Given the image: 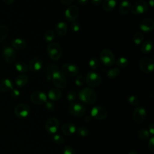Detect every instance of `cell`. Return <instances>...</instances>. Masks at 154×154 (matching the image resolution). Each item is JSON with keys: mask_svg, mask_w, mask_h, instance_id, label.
Wrapping results in <instances>:
<instances>
[{"mask_svg": "<svg viewBox=\"0 0 154 154\" xmlns=\"http://www.w3.org/2000/svg\"><path fill=\"white\" fill-rule=\"evenodd\" d=\"M79 99L84 103L91 105L94 103L97 100L96 93L91 88L86 87L81 90L78 93Z\"/></svg>", "mask_w": 154, "mask_h": 154, "instance_id": "6da1fadb", "label": "cell"}, {"mask_svg": "<svg viewBox=\"0 0 154 154\" xmlns=\"http://www.w3.org/2000/svg\"><path fill=\"white\" fill-rule=\"evenodd\" d=\"M47 52L49 57L54 61L59 60L62 55L61 48L57 43H49L47 46Z\"/></svg>", "mask_w": 154, "mask_h": 154, "instance_id": "7a4b0ae2", "label": "cell"}, {"mask_svg": "<svg viewBox=\"0 0 154 154\" xmlns=\"http://www.w3.org/2000/svg\"><path fill=\"white\" fill-rule=\"evenodd\" d=\"M85 82L91 87H97L102 82V78L97 72L90 71L86 75Z\"/></svg>", "mask_w": 154, "mask_h": 154, "instance_id": "3957f363", "label": "cell"}, {"mask_svg": "<svg viewBox=\"0 0 154 154\" xmlns=\"http://www.w3.org/2000/svg\"><path fill=\"white\" fill-rule=\"evenodd\" d=\"M140 70L145 73H150L154 69V62L153 60L149 57L142 58L138 63Z\"/></svg>", "mask_w": 154, "mask_h": 154, "instance_id": "277c9868", "label": "cell"}, {"mask_svg": "<svg viewBox=\"0 0 154 154\" xmlns=\"http://www.w3.org/2000/svg\"><path fill=\"white\" fill-rule=\"evenodd\" d=\"M51 80L54 85L58 88H64L67 85V80L64 75L59 70L54 73Z\"/></svg>", "mask_w": 154, "mask_h": 154, "instance_id": "5b68a950", "label": "cell"}, {"mask_svg": "<svg viewBox=\"0 0 154 154\" xmlns=\"http://www.w3.org/2000/svg\"><path fill=\"white\" fill-rule=\"evenodd\" d=\"M100 59L102 64L106 66L112 65L116 61L114 54L108 49H105L102 51L100 55Z\"/></svg>", "mask_w": 154, "mask_h": 154, "instance_id": "8992f818", "label": "cell"}, {"mask_svg": "<svg viewBox=\"0 0 154 154\" xmlns=\"http://www.w3.org/2000/svg\"><path fill=\"white\" fill-rule=\"evenodd\" d=\"M69 112L71 115L76 117H81L86 112L85 107L78 102H72L70 103L69 108Z\"/></svg>", "mask_w": 154, "mask_h": 154, "instance_id": "52a82bcc", "label": "cell"}, {"mask_svg": "<svg viewBox=\"0 0 154 154\" xmlns=\"http://www.w3.org/2000/svg\"><path fill=\"white\" fill-rule=\"evenodd\" d=\"M48 97L46 94L42 91H35L33 92L30 96V99L32 103L35 105H40L45 103L47 102Z\"/></svg>", "mask_w": 154, "mask_h": 154, "instance_id": "ba28073f", "label": "cell"}, {"mask_svg": "<svg viewBox=\"0 0 154 154\" xmlns=\"http://www.w3.org/2000/svg\"><path fill=\"white\" fill-rule=\"evenodd\" d=\"M91 116L96 120H103L106 118L108 112L106 109L100 106H95L91 109Z\"/></svg>", "mask_w": 154, "mask_h": 154, "instance_id": "9c48e42d", "label": "cell"}, {"mask_svg": "<svg viewBox=\"0 0 154 154\" xmlns=\"http://www.w3.org/2000/svg\"><path fill=\"white\" fill-rule=\"evenodd\" d=\"M2 57L6 63L9 64L12 63L16 60V52L12 47L5 46L2 51Z\"/></svg>", "mask_w": 154, "mask_h": 154, "instance_id": "30bf717a", "label": "cell"}, {"mask_svg": "<svg viewBox=\"0 0 154 154\" xmlns=\"http://www.w3.org/2000/svg\"><path fill=\"white\" fill-rule=\"evenodd\" d=\"M147 117V112L144 108L139 106L135 108L133 112V119L137 123H141L144 121Z\"/></svg>", "mask_w": 154, "mask_h": 154, "instance_id": "8fae6325", "label": "cell"}, {"mask_svg": "<svg viewBox=\"0 0 154 154\" xmlns=\"http://www.w3.org/2000/svg\"><path fill=\"white\" fill-rule=\"evenodd\" d=\"M79 68L73 64L66 63L61 67V72L66 75L69 76H75L79 73Z\"/></svg>", "mask_w": 154, "mask_h": 154, "instance_id": "7c38bea8", "label": "cell"}, {"mask_svg": "<svg viewBox=\"0 0 154 154\" xmlns=\"http://www.w3.org/2000/svg\"><path fill=\"white\" fill-rule=\"evenodd\" d=\"M148 9L147 3L143 0L137 1L131 7V11L134 14H141L146 12Z\"/></svg>", "mask_w": 154, "mask_h": 154, "instance_id": "4fadbf2b", "label": "cell"}, {"mask_svg": "<svg viewBox=\"0 0 154 154\" xmlns=\"http://www.w3.org/2000/svg\"><path fill=\"white\" fill-rule=\"evenodd\" d=\"M30 112V108L28 105L25 103H19L17 105L14 109V114L20 118L27 117Z\"/></svg>", "mask_w": 154, "mask_h": 154, "instance_id": "5bb4252c", "label": "cell"}, {"mask_svg": "<svg viewBox=\"0 0 154 154\" xmlns=\"http://www.w3.org/2000/svg\"><path fill=\"white\" fill-rule=\"evenodd\" d=\"M59 122L57 118L51 117L48 119L45 124V128L48 132L54 134L57 132L59 128Z\"/></svg>", "mask_w": 154, "mask_h": 154, "instance_id": "9a60e30c", "label": "cell"}, {"mask_svg": "<svg viewBox=\"0 0 154 154\" xmlns=\"http://www.w3.org/2000/svg\"><path fill=\"white\" fill-rule=\"evenodd\" d=\"M79 15V9L75 5L69 7L65 11L66 19L70 22L75 21Z\"/></svg>", "mask_w": 154, "mask_h": 154, "instance_id": "2e32d148", "label": "cell"}, {"mask_svg": "<svg viewBox=\"0 0 154 154\" xmlns=\"http://www.w3.org/2000/svg\"><path fill=\"white\" fill-rule=\"evenodd\" d=\"M140 29L144 32H149L154 29V21L151 19L142 20L139 24Z\"/></svg>", "mask_w": 154, "mask_h": 154, "instance_id": "e0dca14e", "label": "cell"}, {"mask_svg": "<svg viewBox=\"0 0 154 154\" xmlns=\"http://www.w3.org/2000/svg\"><path fill=\"white\" fill-rule=\"evenodd\" d=\"M43 67V62L38 57H34L32 58L29 64V70L32 72H36L40 71Z\"/></svg>", "mask_w": 154, "mask_h": 154, "instance_id": "ac0fdd59", "label": "cell"}, {"mask_svg": "<svg viewBox=\"0 0 154 154\" xmlns=\"http://www.w3.org/2000/svg\"><path fill=\"white\" fill-rule=\"evenodd\" d=\"M13 89L12 81L8 78H5L0 81V92H7Z\"/></svg>", "mask_w": 154, "mask_h": 154, "instance_id": "d6986e66", "label": "cell"}, {"mask_svg": "<svg viewBox=\"0 0 154 154\" xmlns=\"http://www.w3.org/2000/svg\"><path fill=\"white\" fill-rule=\"evenodd\" d=\"M61 132L66 135H70L74 134L76 131V128L75 124L68 123H65L61 126Z\"/></svg>", "mask_w": 154, "mask_h": 154, "instance_id": "ffe728a7", "label": "cell"}, {"mask_svg": "<svg viewBox=\"0 0 154 154\" xmlns=\"http://www.w3.org/2000/svg\"><path fill=\"white\" fill-rule=\"evenodd\" d=\"M131 8V4L128 0H123L120 4L119 5V12L122 15H126L128 13L130 9Z\"/></svg>", "mask_w": 154, "mask_h": 154, "instance_id": "44dd1931", "label": "cell"}, {"mask_svg": "<svg viewBox=\"0 0 154 154\" xmlns=\"http://www.w3.org/2000/svg\"><path fill=\"white\" fill-rule=\"evenodd\" d=\"M11 45L12 48L14 49L21 50L23 49L26 47V43L23 39L20 38H16L13 40L11 42Z\"/></svg>", "mask_w": 154, "mask_h": 154, "instance_id": "7402d4cb", "label": "cell"}, {"mask_svg": "<svg viewBox=\"0 0 154 154\" xmlns=\"http://www.w3.org/2000/svg\"><path fill=\"white\" fill-rule=\"evenodd\" d=\"M68 29L67 24L64 22H59L56 26V31L60 36H64L67 33Z\"/></svg>", "mask_w": 154, "mask_h": 154, "instance_id": "603a6c76", "label": "cell"}, {"mask_svg": "<svg viewBox=\"0 0 154 154\" xmlns=\"http://www.w3.org/2000/svg\"><path fill=\"white\" fill-rule=\"evenodd\" d=\"M61 92L59 89L53 88L50 90L48 93V98L52 101H57L61 98Z\"/></svg>", "mask_w": 154, "mask_h": 154, "instance_id": "cb8c5ba5", "label": "cell"}, {"mask_svg": "<svg viewBox=\"0 0 154 154\" xmlns=\"http://www.w3.org/2000/svg\"><path fill=\"white\" fill-rule=\"evenodd\" d=\"M116 4V0H104L102 2V8L105 11L109 12L114 9Z\"/></svg>", "mask_w": 154, "mask_h": 154, "instance_id": "d4e9b609", "label": "cell"}, {"mask_svg": "<svg viewBox=\"0 0 154 154\" xmlns=\"http://www.w3.org/2000/svg\"><path fill=\"white\" fill-rule=\"evenodd\" d=\"M29 78L26 75L21 74L18 75L15 79V84L18 87L25 86L28 82Z\"/></svg>", "mask_w": 154, "mask_h": 154, "instance_id": "484cf974", "label": "cell"}, {"mask_svg": "<svg viewBox=\"0 0 154 154\" xmlns=\"http://www.w3.org/2000/svg\"><path fill=\"white\" fill-rule=\"evenodd\" d=\"M58 70V67L55 64H49L46 69V75L48 80H51L52 75L54 72Z\"/></svg>", "mask_w": 154, "mask_h": 154, "instance_id": "4316f807", "label": "cell"}, {"mask_svg": "<svg viewBox=\"0 0 154 154\" xmlns=\"http://www.w3.org/2000/svg\"><path fill=\"white\" fill-rule=\"evenodd\" d=\"M153 43L150 40L145 41L141 47V50L144 54H149L153 49Z\"/></svg>", "mask_w": 154, "mask_h": 154, "instance_id": "83f0119b", "label": "cell"}, {"mask_svg": "<svg viewBox=\"0 0 154 154\" xmlns=\"http://www.w3.org/2000/svg\"><path fill=\"white\" fill-rule=\"evenodd\" d=\"M15 69L17 71L20 73H23L28 71V66L27 65L22 62V61H18L15 64Z\"/></svg>", "mask_w": 154, "mask_h": 154, "instance_id": "f1b7e54d", "label": "cell"}, {"mask_svg": "<svg viewBox=\"0 0 154 154\" xmlns=\"http://www.w3.org/2000/svg\"><path fill=\"white\" fill-rule=\"evenodd\" d=\"M121 73L120 70L119 68H112L109 69L106 72V76L111 79H114L117 77Z\"/></svg>", "mask_w": 154, "mask_h": 154, "instance_id": "f546056e", "label": "cell"}, {"mask_svg": "<svg viewBox=\"0 0 154 154\" xmlns=\"http://www.w3.org/2000/svg\"><path fill=\"white\" fill-rule=\"evenodd\" d=\"M8 32V28L5 25H0V43L2 42L7 37Z\"/></svg>", "mask_w": 154, "mask_h": 154, "instance_id": "4dcf8cb0", "label": "cell"}, {"mask_svg": "<svg viewBox=\"0 0 154 154\" xmlns=\"http://www.w3.org/2000/svg\"><path fill=\"white\" fill-rule=\"evenodd\" d=\"M137 135L140 139L142 140H146L149 138L150 133L146 129H141L138 131Z\"/></svg>", "mask_w": 154, "mask_h": 154, "instance_id": "1f68e13d", "label": "cell"}, {"mask_svg": "<svg viewBox=\"0 0 154 154\" xmlns=\"http://www.w3.org/2000/svg\"><path fill=\"white\" fill-rule=\"evenodd\" d=\"M144 40V35L141 32H137L134 34L133 37V41L135 44L140 45Z\"/></svg>", "mask_w": 154, "mask_h": 154, "instance_id": "d6a6232c", "label": "cell"}, {"mask_svg": "<svg viewBox=\"0 0 154 154\" xmlns=\"http://www.w3.org/2000/svg\"><path fill=\"white\" fill-rule=\"evenodd\" d=\"M128 60L126 57H119L116 61V64L120 68H125L128 65Z\"/></svg>", "mask_w": 154, "mask_h": 154, "instance_id": "836d02e7", "label": "cell"}, {"mask_svg": "<svg viewBox=\"0 0 154 154\" xmlns=\"http://www.w3.org/2000/svg\"><path fill=\"white\" fill-rule=\"evenodd\" d=\"M88 65L89 67L91 69H96L98 67L99 65V60L97 59V58L96 57H93L91 58L88 62Z\"/></svg>", "mask_w": 154, "mask_h": 154, "instance_id": "e575fe53", "label": "cell"}, {"mask_svg": "<svg viewBox=\"0 0 154 154\" xmlns=\"http://www.w3.org/2000/svg\"><path fill=\"white\" fill-rule=\"evenodd\" d=\"M55 38V34L52 30H48L45 33V38L47 42H51Z\"/></svg>", "mask_w": 154, "mask_h": 154, "instance_id": "d590c367", "label": "cell"}, {"mask_svg": "<svg viewBox=\"0 0 154 154\" xmlns=\"http://www.w3.org/2000/svg\"><path fill=\"white\" fill-rule=\"evenodd\" d=\"M76 132L78 134V135L80 137H87L88 136L89 132H88V130L84 128V127H79L77 130H76Z\"/></svg>", "mask_w": 154, "mask_h": 154, "instance_id": "8d00e7d4", "label": "cell"}, {"mask_svg": "<svg viewBox=\"0 0 154 154\" xmlns=\"http://www.w3.org/2000/svg\"><path fill=\"white\" fill-rule=\"evenodd\" d=\"M128 102L129 104H131L132 106H137L139 104V100L138 97L134 95L128 97Z\"/></svg>", "mask_w": 154, "mask_h": 154, "instance_id": "74e56055", "label": "cell"}, {"mask_svg": "<svg viewBox=\"0 0 154 154\" xmlns=\"http://www.w3.org/2000/svg\"><path fill=\"white\" fill-rule=\"evenodd\" d=\"M53 140L58 144H62L64 143V138L60 134H55L53 136Z\"/></svg>", "mask_w": 154, "mask_h": 154, "instance_id": "f35d334b", "label": "cell"}, {"mask_svg": "<svg viewBox=\"0 0 154 154\" xmlns=\"http://www.w3.org/2000/svg\"><path fill=\"white\" fill-rule=\"evenodd\" d=\"M76 97H77L76 93L73 90L70 91L67 95V99L70 102H73L74 100H75L76 99Z\"/></svg>", "mask_w": 154, "mask_h": 154, "instance_id": "ab89813d", "label": "cell"}, {"mask_svg": "<svg viewBox=\"0 0 154 154\" xmlns=\"http://www.w3.org/2000/svg\"><path fill=\"white\" fill-rule=\"evenodd\" d=\"M75 84L78 86H82L85 83V79L83 77L82 75H79L76 76L75 81Z\"/></svg>", "mask_w": 154, "mask_h": 154, "instance_id": "60d3db41", "label": "cell"}, {"mask_svg": "<svg viewBox=\"0 0 154 154\" xmlns=\"http://www.w3.org/2000/svg\"><path fill=\"white\" fill-rule=\"evenodd\" d=\"M63 154H75V150L70 146H65L63 150Z\"/></svg>", "mask_w": 154, "mask_h": 154, "instance_id": "b9f144b4", "label": "cell"}, {"mask_svg": "<svg viewBox=\"0 0 154 154\" xmlns=\"http://www.w3.org/2000/svg\"><path fill=\"white\" fill-rule=\"evenodd\" d=\"M71 29L73 32H78L80 29V25L78 22L73 21L71 24Z\"/></svg>", "mask_w": 154, "mask_h": 154, "instance_id": "7bdbcfd3", "label": "cell"}, {"mask_svg": "<svg viewBox=\"0 0 154 154\" xmlns=\"http://www.w3.org/2000/svg\"><path fill=\"white\" fill-rule=\"evenodd\" d=\"M45 105V107L46 108L49 110V111H54L55 108V105L54 104V103H53L51 101H47Z\"/></svg>", "mask_w": 154, "mask_h": 154, "instance_id": "ee69618b", "label": "cell"}, {"mask_svg": "<svg viewBox=\"0 0 154 154\" xmlns=\"http://www.w3.org/2000/svg\"><path fill=\"white\" fill-rule=\"evenodd\" d=\"M149 150L152 152L153 153L154 152V137H152V138H150L149 141Z\"/></svg>", "mask_w": 154, "mask_h": 154, "instance_id": "f6af8a7d", "label": "cell"}, {"mask_svg": "<svg viewBox=\"0 0 154 154\" xmlns=\"http://www.w3.org/2000/svg\"><path fill=\"white\" fill-rule=\"evenodd\" d=\"M20 94V91L17 90V89H13L12 90H11V96L13 97V98H17L19 97Z\"/></svg>", "mask_w": 154, "mask_h": 154, "instance_id": "bcb514c9", "label": "cell"}, {"mask_svg": "<svg viewBox=\"0 0 154 154\" xmlns=\"http://www.w3.org/2000/svg\"><path fill=\"white\" fill-rule=\"evenodd\" d=\"M149 132L150 134L153 135V134H154V123H151V125L149 126Z\"/></svg>", "mask_w": 154, "mask_h": 154, "instance_id": "7dc6e473", "label": "cell"}, {"mask_svg": "<svg viewBox=\"0 0 154 154\" xmlns=\"http://www.w3.org/2000/svg\"><path fill=\"white\" fill-rule=\"evenodd\" d=\"M61 2L64 5H69L72 3L74 0H60Z\"/></svg>", "mask_w": 154, "mask_h": 154, "instance_id": "c3c4849f", "label": "cell"}, {"mask_svg": "<svg viewBox=\"0 0 154 154\" xmlns=\"http://www.w3.org/2000/svg\"><path fill=\"white\" fill-rule=\"evenodd\" d=\"M91 1L93 5H99L102 2V0H91Z\"/></svg>", "mask_w": 154, "mask_h": 154, "instance_id": "681fc988", "label": "cell"}, {"mask_svg": "<svg viewBox=\"0 0 154 154\" xmlns=\"http://www.w3.org/2000/svg\"><path fill=\"white\" fill-rule=\"evenodd\" d=\"M85 120L86 122H90L91 120V116H87L85 118Z\"/></svg>", "mask_w": 154, "mask_h": 154, "instance_id": "f907efd6", "label": "cell"}, {"mask_svg": "<svg viewBox=\"0 0 154 154\" xmlns=\"http://www.w3.org/2000/svg\"><path fill=\"white\" fill-rule=\"evenodd\" d=\"M77 1L80 4H85L88 2V0H77Z\"/></svg>", "mask_w": 154, "mask_h": 154, "instance_id": "816d5d0a", "label": "cell"}, {"mask_svg": "<svg viewBox=\"0 0 154 154\" xmlns=\"http://www.w3.org/2000/svg\"><path fill=\"white\" fill-rule=\"evenodd\" d=\"M5 3L8 4H12L14 0H2Z\"/></svg>", "mask_w": 154, "mask_h": 154, "instance_id": "f5cc1de1", "label": "cell"}, {"mask_svg": "<svg viewBox=\"0 0 154 154\" xmlns=\"http://www.w3.org/2000/svg\"><path fill=\"white\" fill-rule=\"evenodd\" d=\"M149 4L151 7H153L154 4V0H149Z\"/></svg>", "mask_w": 154, "mask_h": 154, "instance_id": "db71d44e", "label": "cell"}, {"mask_svg": "<svg viewBox=\"0 0 154 154\" xmlns=\"http://www.w3.org/2000/svg\"><path fill=\"white\" fill-rule=\"evenodd\" d=\"M128 154H138V153L136 151H131Z\"/></svg>", "mask_w": 154, "mask_h": 154, "instance_id": "11a10c76", "label": "cell"}]
</instances>
